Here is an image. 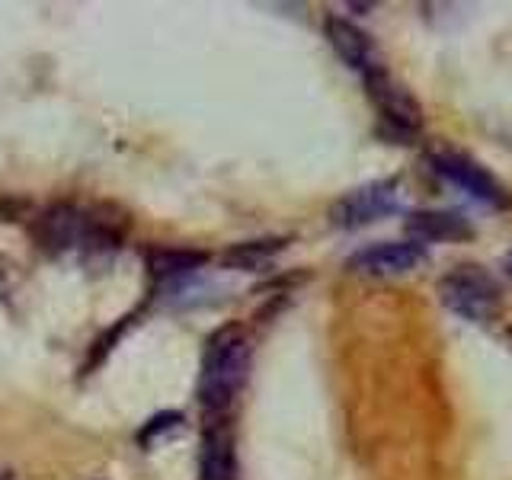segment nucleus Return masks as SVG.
Here are the masks:
<instances>
[{
  "instance_id": "nucleus-1",
  "label": "nucleus",
  "mask_w": 512,
  "mask_h": 480,
  "mask_svg": "<svg viewBox=\"0 0 512 480\" xmlns=\"http://www.w3.org/2000/svg\"><path fill=\"white\" fill-rule=\"evenodd\" d=\"M250 372V336L244 327H221L205 346L199 400L212 416H224L237 400Z\"/></svg>"
},
{
  "instance_id": "nucleus-2",
  "label": "nucleus",
  "mask_w": 512,
  "mask_h": 480,
  "mask_svg": "<svg viewBox=\"0 0 512 480\" xmlns=\"http://www.w3.org/2000/svg\"><path fill=\"white\" fill-rule=\"evenodd\" d=\"M439 298L448 311H455L464 320H474V324H490V320L500 317L503 308L500 285L487 269L474 263L455 266L448 276H442Z\"/></svg>"
},
{
  "instance_id": "nucleus-3",
  "label": "nucleus",
  "mask_w": 512,
  "mask_h": 480,
  "mask_svg": "<svg viewBox=\"0 0 512 480\" xmlns=\"http://www.w3.org/2000/svg\"><path fill=\"white\" fill-rule=\"evenodd\" d=\"M365 90H368V100L375 103L378 116L384 119V125H391L397 135H416L423 128L420 100L384 68L365 74Z\"/></svg>"
},
{
  "instance_id": "nucleus-4",
  "label": "nucleus",
  "mask_w": 512,
  "mask_h": 480,
  "mask_svg": "<svg viewBox=\"0 0 512 480\" xmlns=\"http://www.w3.org/2000/svg\"><path fill=\"white\" fill-rule=\"evenodd\" d=\"M429 167H432V173H439L442 180H448L452 186L464 189L477 202H487V205H496V208L509 205L506 189L496 183L493 176L477 164V160H471L468 154H458V151H432L429 154Z\"/></svg>"
},
{
  "instance_id": "nucleus-5",
  "label": "nucleus",
  "mask_w": 512,
  "mask_h": 480,
  "mask_svg": "<svg viewBox=\"0 0 512 480\" xmlns=\"http://www.w3.org/2000/svg\"><path fill=\"white\" fill-rule=\"evenodd\" d=\"M397 183L394 180H381V183H368L346 192V196L330 208V218L336 228H362V224H372L384 215H391L397 208Z\"/></svg>"
},
{
  "instance_id": "nucleus-6",
  "label": "nucleus",
  "mask_w": 512,
  "mask_h": 480,
  "mask_svg": "<svg viewBox=\"0 0 512 480\" xmlns=\"http://www.w3.org/2000/svg\"><path fill=\"white\" fill-rule=\"evenodd\" d=\"M426 260L423 244H413V240H391V244H375L365 247L356 256H349V272H359V276H372V279H391V276H407L416 266Z\"/></svg>"
},
{
  "instance_id": "nucleus-7",
  "label": "nucleus",
  "mask_w": 512,
  "mask_h": 480,
  "mask_svg": "<svg viewBox=\"0 0 512 480\" xmlns=\"http://www.w3.org/2000/svg\"><path fill=\"white\" fill-rule=\"evenodd\" d=\"M324 32H327L330 48L349 64L352 71H359L365 77V74L384 68L372 36H368V32H362L356 23L343 20V16H327V20H324Z\"/></svg>"
},
{
  "instance_id": "nucleus-8",
  "label": "nucleus",
  "mask_w": 512,
  "mask_h": 480,
  "mask_svg": "<svg viewBox=\"0 0 512 480\" xmlns=\"http://www.w3.org/2000/svg\"><path fill=\"white\" fill-rule=\"evenodd\" d=\"M199 480H237V455L234 439L224 423H208L202 432L199 452Z\"/></svg>"
},
{
  "instance_id": "nucleus-9",
  "label": "nucleus",
  "mask_w": 512,
  "mask_h": 480,
  "mask_svg": "<svg viewBox=\"0 0 512 480\" xmlns=\"http://www.w3.org/2000/svg\"><path fill=\"white\" fill-rule=\"evenodd\" d=\"M407 234L416 240H436V244H448V240H471L474 228L471 221L458 212H436V208H423V212H410L404 221Z\"/></svg>"
},
{
  "instance_id": "nucleus-10",
  "label": "nucleus",
  "mask_w": 512,
  "mask_h": 480,
  "mask_svg": "<svg viewBox=\"0 0 512 480\" xmlns=\"http://www.w3.org/2000/svg\"><path fill=\"white\" fill-rule=\"evenodd\" d=\"M288 240L282 237H263V240H244V244H234L231 250L221 253V263L228 269H260L266 266L272 256L285 250Z\"/></svg>"
},
{
  "instance_id": "nucleus-11",
  "label": "nucleus",
  "mask_w": 512,
  "mask_h": 480,
  "mask_svg": "<svg viewBox=\"0 0 512 480\" xmlns=\"http://www.w3.org/2000/svg\"><path fill=\"white\" fill-rule=\"evenodd\" d=\"M208 253L202 250H151L148 253V269L154 279H176L189 276V272L202 269Z\"/></svg>"
},
{
  "instance_id": "nucleus-12",
  "label": "nucleus",
  "mask_w": 512,
  "mask_h": 480,
  "mask_svg": "<svg viewBox=\"0 0 512 480\" xmlns=\"http://www.w3.org/2000/svg\"><path fill=\"white\" fill-rule=\"evenodd\" d=\"M180 423V413H164V416H157V420L141 432V442H151V436L154 432H160V429H167V426H176Z\"/></svg>"
},
{
  "instance_id": "nucleus-13",
  "label": "nucleus",
  "mask_w": 512,
  "mask_h": 480,
  "mask_svg": "<svg viewBox=\"0 0 512 480\" xmlns=\"http://www.w3.org/2000/svg\"><path fill=\"white\" fill-rule=\"evenodd\" d=\"M0 480H4V477H0Z\"/></svg>"
}]
</instances>
